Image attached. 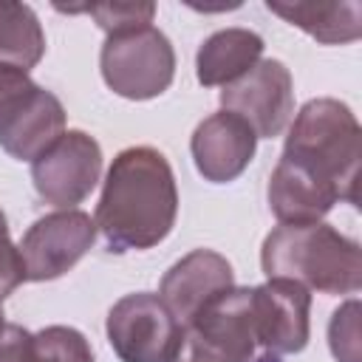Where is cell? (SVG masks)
Returning <instances> with one entry per match:
<instances>
[{
  "mask_svg": "<svg viewBox=\"0 0 362 362\" xmlns=\"http://www.w3.org/2000/svg\"><path fill=\"white\" fill-rule=\"evenodd\" d=\"M175 215L178 187L167 156L147 144L122 150L107 167L93 218L110 252L158 246L173 232Z\"/></svg>",
  "mask_w": 362,
  "mask_h": 362,
  "instance_id": "1",
  "label": "cell"
},
{
  "mask_svg": "<svg viewBox=\"0 0 362 362\" xmlns=\"http://www.w3.org/2000/svg\"><path fill=\"white\" fill-rule=\"evenodd\" d=\"M269 280H291L308 291L356 294L362 286V249L331 223H280L260 246Z\"/></svg>",
  "mask_w": 362,
  "mask_h": 362,
  "instance_id": "2",
  "label": "cell"
},
{
  "mask_svg": "<svg viewBox=\"0 0 362 362\" xmlns=\"http://www.w3.org/2000/svg\"><path fill=\"white\" fill-rule=\"evenodd\" d=\"M283 156L305 167L317 178L334 184L339 189V198L356 206L362 127L345 102L331 96L308 99L288 124Z\"/></svg>",
  "mask_w": 362,
  "mask_h": 362,
  "instance_id": "3",
  "label": "cell"
},
{
  "mask_svg": "<svg viewBox=\"0 0 362 362\" xmlns=\"http://www.w3.org/2000/svg\"><path fill=\"white\" fill-rule=\"evenodd\" d=\"M105 85L124 99L144 102L161 96L175 79V51L156 25L107 34L99 51Z\"/></svg>",
  "mask_w": 362,
  "mask_h": 362,
  "instance_id": "4",
  "label": "cell"
},
{
  "mask_svg": "<svg viewBox=\"0 0 362 362\" xmlns=\"http://www.w3.org/2000/svg\"><path fill=\"white\" fill-rule=\"evenodd\" d=\"M255 351L252 286H235L181 325L173 362H252Z\"/></svg>",
  "mask_w": 362,
  "mask_h": 362,
  "instance_id": "5",
  "label": "cell"
},
{
  "mask_svg": "<svg viewBox=\"0 0 362 362\" xmlns=\"http://www.w3.org/2000/svg\"><path fill=\"white\" fill-rule=\"evenodd\" d=\"M107 342L122 362H173L181 325L153 291L124 294L107 311Z\"/></svg>",
  "mask_w": 362,
  "mask_h": 362,
  "instance_id": "6",
  "label": "cell"
},
{
  "mask_svg": "<svg viewBox=\"0 0 362 362\" xmlns=\"http://www.w3.org/2000/svg\"><path fill=\"white\" fill-rule=\"evenodd\" d=\"M102 175V147L85 130H65L45 153L31 161L37 195L59 209L82 204Z\"/></svg>",
  "mask_w": 362,
  "mask_h": 362,
  "instance_id": "7",
  "label": "cell"
},
{
  "mask_svg": "<svg viewBox=\"0 0 362 362\" xmlns=\"http://www.w3.org/2000/svg\"><path fill=\"white\" fill-rule=\"evenodd\" d=\"M96 223L82 209H57L37 218L17 243L25 280L45 283L71 272L93 246Z\"/></svg>",
  "mask_w": 362,
  "mask_h": 362,
  "instance_id": "8",
  "label": "cell"
},
{
  "mask_svg": "<svg viewBox=\"0 0 362 362\" xmlns=\"http://www.w3.org/2000/svg\"><path fill=\"white\" fill-rule=\"evenodd\" d=\"M221 107L243 119L257 139H274L294 116V79L280 59H260L221 90Z\"/></svg>",
  "mask_w": 362,
  "mask_h": 362,
  "instance_id": "9",
  "label": "cell"
},
{
  "mask_svg": "<svg viewBox=\"0 0 362 362\" xmlns=\"http://www.w3.org/2000/svg\"><path fill=\"white\" fill-rule=\"evenodd\" d=\"M311 291L291 280H266L252 286V314L263 362L300 354L311 339Z\"/></svg>",
  "mask_w": 362,
  "mask_h": 362,
  "instance_id": "10",
  "label": "cell"
},
{
  "mask_svg": "<svg viewBox=\"0 0 362 362\" xmlns=\"http://www.w3.org/2000/svg\"><path fill=\"white\" fill-rule=\"evenodd\" d=\"M229 288H235L232 263L221 252L192 249L164 272L158 283V300L170 308L178 325H187Z\"/></svg>",
  "mask_w": 362,
  "mask_h": 362,
  "instance_id": "11",
  "label": "cell"
},
{
  "mask_svg": "<svg viewBox=\"0 0 362 362\" xmlns=\"http://www.w3.org/2000/svg\"><path fill=\"white\" fill-rule=\"evenodd\" d=\"M255 150H257L255 130L243 119L226 110H218L204 122H198L189 139L195 170L204 175V181L212 184L235 181L255 158Z\"/></svg>",
  "mask_w": 362,
  "mask_h": 362,
  "instance_id": "12",
  "label": "cell"
},
{
  "mask_svg": "<svg viewBox=\"0 0 362 362\" xmlns=\"http://www.w3.org/2000/svg\"><path fill=\"white\" fill-rule=\"evenodd\" d=\"M269 209L280 223H317L322 221L339 198V189L291 158L280 156L269 178Z\"/></svg>",
  "mask_w": 362,
  "mask_h": 362,
  "instance_id": "13",
  "label": "cell"
},
{
  "mask_svg": "<svg viewBox=\"0 0 362 362\" xmlns=\"http://www.w3.org/2000/svg\"><path fill=\"white\" fill-rule=\"evenodd\" d=\"M65 133V107L42 85L0 122V147L17 161H34Z\"/></svg>",
  "mask_w": 362,
  "mask_h": 362,
  "instance_id": "14",
  "label": "cell"
},
{
  "mask_svg": "<svg viewBox=\"0 0 362 362\" xmlns=\"http://www.w3.org/2000/svg\"><path fill=\"white\" fill-rule=\"evenodd\" d=\"M263 57V37L249 28H221L195 54V76L204 88H226L249 74Z\"/></svg>",
  "mask_w": 362,
  "mask_h": 362,
  "instance_id": "15",
  "label": "cell"
},
{
  "mask_svg": "<svg viewBox=\"0 0 362 362\" xmlns=\"http://www.w3.org/2000/svg\"><path fill=\"white\" fill-rule=\"evenodd\" d=\"M266 8L322 45H345L362 37V6L356 0H339V3L266 0Z\"/></svg>",
  "mask_w": 362,
  "mask_h": 362,
  "instance_id": "16",
  "label": "cell"
},
{
  "mask_svg": "<svg viewBox=\"0 0 362 362\" xmlns=\"http://www.w3.org/2000/svg\"><path fill=\"white\" fill-rule=\"evenodd\" d=\"M45 54V31L28 3L0 0V62L31 71Z\"/></svg>",
  "mask_w": 362,
  "mask_h": 362,
  "instance_id": "17",
  "label": "cell"
},
{
  "mask_svg": "<svg viewBox=\"0 0 362 362\" xmlns=\"http://www.w3.org/2000/svg\"><path fill=\"white\" fill-rule=\"evenodd\" d=\"M59 11H85L96 20V25L105 34H122V31H133V28H144L153 23L156 17V3L150 0H107V3H88V6H57Z\"/></svg>",
  "mask_w": 362,
  "mask_h": 362,
  "instance_id": "18",
  "label": "cell"
},
{
  "mask_svg": "<svg viewBox=\"0 0 362 362\" xmlns=\"http://www.w3.org/2000/svg\"><path fill=\"white\" fill-rule=\"evenodd\" d=\"M25 362H93L90 342L71 325H48L34 334Z\"/></svg>",
  "mask_w": 362,
  "mask_h": 362,
  "instance_id": "19",
  "label": "cell"
},
{
  "mask_svg": "<svg viewBox=\"0 0 362 362\" xmlns=\"http://www.w3.org/2000/svg\"><path fill=\"white\" fill-rule=\"evenodd\" d=\"M328 348L337 362H362L359 351V300H345L328 322Z\"/></svg>",
  "mask_w": 362,
  "mask_h": 362,
  "instance_id": "20",
  "label": "cell"
},
{
  "mask_svg": "<svg viewBox=\"0 0 362 362\" xmlns=\"http://www.w3.org/2000/svg\"><path fill=\"white\" fill-rule=\"evenodd\" d=\"M34 88L37 82L28 76V71L0 62V122H6L34 93Z\"/></svg>",
  "mask_w": 362,
  "mask_h": 362,
  "instance_id": "21",
  "label": "cell"
},
{
  "mask_svg": "<svg viewBox=\"0 0 362 362\" xmlns=\"http://www.w3.org/2000/svg\"><path fill=\"white\" fill-rule=\"evenodd\" d=\"M23 280H25V272H23L20 249L11 243L8 221H6V212L0 209V300L8 297Z\"/></svg>",
  "mask_w": 362,
  "mask_h": 362,
  "instance_id": "22",
  "label": "cell"
},
{
  "mask_svg": "<svg viewBox=\"0 0 362 362\" xmlns=\"http://www.w3.org/2000/svg\"><path fill=\"white\" fill-rule=\"evenodd\" d=\"M31 342H34L31 331H25L17 322H3L0 325V362H25Z\"/></svg>",
  "mask_w": 362,
  "mask_h": 362,
  "instance_id": "23",
  "label": "cell"
},
{
  "mask_svg": "<svg viewBox=\"0 0 362 362\" xmlns=\"http://www.w3.org/2000/svg\"><path fill=\"white\" fill-rule=\"evenodd\" d=\"M3 303V300H0ZM0 325H3V305H0Z\"/></svg>",
  "mask_w": 362,
  "mask_h": 362,
  "instance_id": "24",
  "label": "cell"
}]
</instances>
